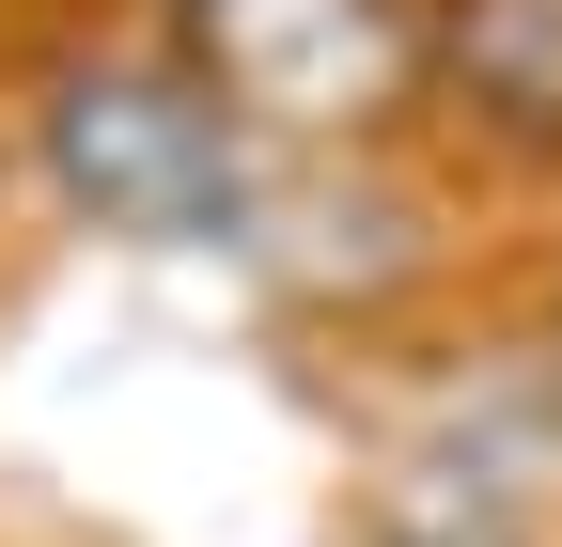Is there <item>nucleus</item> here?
<instances>
[{
	"label": "nucleus",
	"mask_w": 562,
	"mask_h": 547,
	"mask_svg": "<svg viewBox=\"0 0 562 547\" xmlns=\"http://www.w3.org/2000/svg\"><path fill=\"white\" fill-rule=\"evenodd\" d=\"M531 501L547 485H484V469H469V485H422V469H406V485H375L360 547H547Z\"/></svg>",
	"instance_id": "nucleus-1"
}]
</instances>
